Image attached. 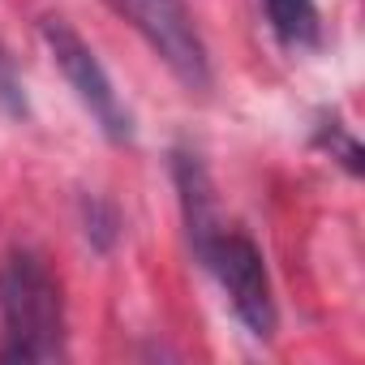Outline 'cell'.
I'll return each instance as SVG.
<instances>
[{
    "mask_svg": "<svg viewBox=\"0 0 365 365\" xmlns=\"http://www.w3.org/2000/svg\"><path fill=\"white\" fill-rule=\"evenodd\" d=\"M314 138H318V146H322V150H331V159H339L352 176H361V142L348 133V125H344L335 112H331V116H322V125H318V133H314Z\"/></svg>",
    "mask_w": 365,
    "mask_h": 365,
    "instance_id": "obj_8",
    "label": "cell"
},
{
    "mask_svg": "<svg viewBox=\"0 0 365 365\" xmlns=\"http://www.w3.org/2000/svg\"><path fill=\"white\" fill-rule=\"evenodd\" d=\"M185 91L211 86V52L185 0H108Z\"/></svg>",
    "mask_w": 365,
    "mask_h": 365,
    "instance_id": "obj_2",
    "label": "cell"
},
{
    "mask_svg": "<svg viewBox=\"0 0 365 365\" xmlns=\"http://www.w3.org/2000/svg\"><path fill=\"white\" fill-rule=\"evenodd\" d=\"M0 112L22 120L31 108H26V91H22V78H18V65L14 56L5 52V43H0Z\"/></svg>",
    "mask_w": 365,
    "mask_h": 365,
    "instance_id": "obj_9",
    "label": "cell"
},
{
    "mask_svg": "<svg viewBox=\"0 0 365 365\" xmlns=\"http://www.w3.org/2000/svg\"><path fill=\"white\" fill-rule=\"evenodd\" d=\"M262 14H267L271 35L284 48H292V52L318 48L322 26H318V5L314 0H262Z\"/></svg>",
    "mask_w": 365,
    "mask_h": 365,
    "instance_id": "obj_6",
    "label": "cell"
},
{
    "mask_svg": "<svg viewBox=\"0 0 365 365\" xmlns=\"http://www.w3.org/2000/svg\"><path fill=\"white\" fill-rule=\"evenodd\" d=\"M0 361H61L65 356V297L61 279L35 250H9L0 262Z\"/></svg>",
    "mask_w": 365,
    "mask_h": 365,
    "instance_id": "obj_1",
    "label": "cell"
},
{
    "mask_svg": "<svg viewBox=\"0 0 365 365\" xmlns=\"http://www.w3.org/2000/svg\"><path fill=\"white\" fill-rule=\"evenodd\" d=\"M198 262L215 275V284L224 288V297H228L232 314L241 318V327L254 339H271L279 314H275V292H271V275H267L262 250L245 232L220 228L198 250Z\"/></svg>",
    "mask_w": 365,
    "mask_h": 365,
    "instance_id": "obj_3",
    "label": "cell"
},
{
    "mask_svg": "<svg viewBox=\"0 0 365 365\" xmlns=\"http://www.w3.org/2000/svg\"><path fill=\"white\" fill-rule=\"evenodd\" d=\"M172 180H176V198H180V215H185V237L190 250L198 254L220 228V202H215V185H211V172L202 163L198 150L190 146H176L172 150Z\"/></svg>",
    "mask_w": 365,
    "mask_h": 365,
    "instance_id": "obj_5",
    "label": "cell"
},
{
    "mask_svg": "<svg viewBox=\"0 0 365 365\" xmlns=\"http://www.w3.org/2000/svg\"><path fill=\"white\" fill-rule=\"evenodd\" d=\"M82 232H86V241H91L99 254H108V250L116 245V237H120V215H116V207L103 202L99 194H86V198H82Z\"/></svg>",
    "mask_w": 365,
    "mask_h": 365,
    "instance_id": "obj_7",
    "label": "cell"
},
{
    "mask_svg": "<svg viewBox=\"0 0 365 365\" xmlns=\"http://www.w3.org/2000/svg\"><path fill=\"white\" fill-rule=\"evenodd\" d=\"M39 35H43L48 52H52L56 69H61L65 82L73 86L78 103H82V108L91 112V120L99 125V133H103L108 142H116V146L133 142V116H129L125 99L116 95V86H112L103 61L95 56V48H91L65 18H56V14L39 22Z\"/></svg>",
    "mask_w": 365,
    "mask_h": 365,
    "instance_id": "obj_4",
    "label": "cell"
}]
</instances>
